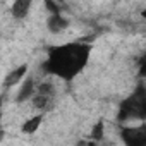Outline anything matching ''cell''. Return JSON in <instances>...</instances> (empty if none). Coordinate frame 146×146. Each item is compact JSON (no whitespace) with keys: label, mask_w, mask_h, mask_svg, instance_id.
<instances>
[{"label":"cell","mask_w":146,"mask_h":146,"mask_svg":"<svg viewBox=\"0 0 146 146\" xmlns=\"http://www.w3.org/2000/svg\"><path fill=\"white\" fill-rule=\"evenodd\" d=\"M26 72H28V64H23V65L16 67L14 70H11L4 79V88H12V86L19 84V83H23Z\"/></svg>","instance_id":"obj_6"},{"label":"cell","mask_w":146,"mask_h":146,"mask_svg":"<svg viewBox=\"0 0 146 146\" xmlns=\"http://www.w3.org/2000/svg\"><path fill=\"white\" fill-rule=\"evenodd\" d=\"M91 43L69 41L64 45H53L46 50V58L41 64L45 74L55 76L64 81H72L88 65L91 57Z\"/></svg>","instance_id":"obj_1"},{"label":"cell","mask_w":146,"mask_h":146,"mask_svg":"<svg viewBox=\"0 0 146 146\" xmlns=\"http://www.w3.org/2000/svg\"><path fill=\"white\" fill-rule=\"evenodd\" d=\"M4 139V131H0V141Z\"/></svg>","instance_id":"obj_14"},{"label":"cell","mask_w":146,"mask_h":146,"mask_svg":"<svg viewBox=\"0 0 146 146\" xmlns=\"http://www.w3.org/2000/svg\"><path fill=\"white\" fill-rule=\"evenodd\" d=\"M67 28H69V19L65 16H62V14H50L46 17V29L52 35H58V33H62Z\"/></svg>","instance_id":"obj_4"},{"label":"cell","mask_w":146,"mask_h":146,"mask_svg":"<svg viewBox=\"0 0 146 146\" xmlns=\"http://www.w3.org/2000/svg\"><path fill=\"white\" fill-rule=\"evenodd\" d=\"M43 112L41 113H38V115H33L31 119H28L23 125H21V132H24V134H35L38 129H40V125H41V122H43Z\"/></svg>","instance_id":"obj_8"},{"label":"cell","mask_w":146,"mask_h":146,"mask_svg":"<svg viewBox=\"0 0 146 146\" xmlns=\"http://www.w3.org/2000/svg\"><path fill=\"white\" fill-rule=\"evenodd\" d=\"M35 93H36V83H35V78L29 76V78L23 79V86L19 88V93L16 96V102L17 103H24V102L31 100L35 96Z\"/></svg>","instance_id":"obj_5"},{"label":"cell","mask_w":146,"mask_h":146,"mask_svg":"<svg viewBox=\"0 0 146 146\" xmlns=\"http://www.w3.org/2000/svg\"><path fill=\"white\" fill-rule=\"evenodd\" d=\"M119 132L124 146H146V124L120 125Z\"/></svg>","instance_id":"obj_3"},{"label":"cell","mask_w":146,"mask_h":146,"mask_svg":"<svg viewBox=\"0 0 146 146\" xmlns=\"http://www.w3.org/2000/svg\"><path fill=\"white\" fill-rule=\"evenodd\" d=\"M29 9H31V2H29V0H16V2L12 4V7H11V12H12L14 19L21 21V19H24L28 16Z\"/></svg>","instance_id":"obj_7"},{"label":"cell","mask_w":146,"mask_h":146,"mask_svg":"<svg viewBox=\"0 0 146 146\" xmlns=\"http://www.w3.org/2000/svg\"><path fill=\"white\" fill-rule=\"evenodd\" d=\"M31 103H33V107H35V108L43 110V113H45V112H48V110L52 108V105H53V98L35 93V96L31 98Z\"/></svg>","instance_id":"obj_9"},{"label":"cell","mask_w":146,"mask_h":146,"mask_svg":"<svg viewBox=\"0 0 146 146\" xmlns=\"http://www.w3.org/2000/svg\"><path fill=\"white\" fill-rule=\"evenodd\" d=\"M2 105H4V95H0V120H2Z\"/></svg>","instance_id":"obj_13"},{"label":"cell","mask_w":146,"mask_h":146,"mask_svg":"<svg viewBox=\"0 0 146 146\" xmlns=\"http://www.w3.org/2000/svg\"><path fill=\"white\" fill-rule=\"evenodd\" d=\"M36 93H38V95H43V96L55 98V86H53V83H50V81L40 83V84L36 86Z\"/></svg>","instance_id":"obj_10"},{"label":"cell","mask_w":146,"mask_h":146,"mask_svg":"<svg viewBox=\"0 0 146 146\" xmlns=\"http://www.w3.org/2000/svg\"><path fill=\"white\" fill-rule=\"evenodd\" d=\"M45 9L50 12V14H62V11L65 9L64 4H57L53 0H45Z\"/></svg>","instance_id":"obj_12"},{"label":"cell","mask_w":146,"mask_h":146,"mask_svg":"<svg viewBox=\"0 0 146 146\" xmlns=\"http://www.w3.org/2000/svg\"><path fill=\"white\" fill-rule=\"evenodd\" d=\"M103 136H105V125H103L102 120H98V122L95 124V127L91 129V139H93V141H102Z\"/></svg>","instance_id":"obj_11"},{"label":"cell","mask_w":146,"mask_h":146,"mask_svg":"<svg viewBox=\"0 0 146 146\" xmlns=\"http://www.w3.org/2000/svg\"><path fill=\"white\" fill-rule=\"evenodd\" d=\"M146 119V88L143 83L136 86V90L119 103L117 120L120 124L129 120H144Z\"/></svg>","instance_id":"obj_2"}]
</instances>
